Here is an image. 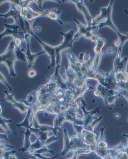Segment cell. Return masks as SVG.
<instances>
[{"mask_svg": "<svg viewBox=\"0 0 128 159\" xmlns=\"http://www.w3.org/2000/svg\"><path fill=\"white\" fill-rule=\"evenodd\" d=\"M17 58L15 51L14 41L11 40L5 51L0 56V64H4L8 68L9 75L11 77H16L17 75L15 71V64Z\"/></svg>", "mask_w": 128, "mask_h": 159, "instance_id": "obj_1", "label": "cell"}, {"mask_svg": "<svg viewBox=\"0 0 128 159\" xmlns=\"http://www.w3.org/2000/svg\"><path fill=\"white\" fill-rule=\"evenodd\" d=\"M114 1L112 0L110 2L109 5H108V16L106 20L104 22H102L99 25L98 27L99 28H101L102 27L107 26L110 28L112 30L115 32L118 35L119 38V40L121 42V44L122 45H124L126 42L128 40V34L127 35H123L122 34L120 33L119 31H118L116 26L113 24V21L112 20V7H113V4L114 3Z\"/></svg>", "mask_w": 128, "mask_h": 159, "instance_id": "obj_2", "label": "cell"}, {"mask_svg": "<svg viewBox=\"0 0 128 159\" xmlns=\"http://www.w3.org/2000/svg\"><path fill=\"white\" fill-rule=\"evenodd\" d=\"M6 30L0 34L1 39L4 37L7 36H12V38H20L25 41V35L27 33V31L18 25L13 24L12 25L4 24Z\"/></svg>", "mask_w": 128, "mask_h": 159, "instance_id": "obj_3", "label": "cell"}, {"mask_svg": "<svg viewBox=\"0 0 128 159\" xmlns=\"http://www.w3.org/2000/svg\"><path fill=\"white\" fill-rule=\"evenodd\" d=\"M74 21L78 26V32L74 35L75 41H78L80 38L82 36H84L85 41L87 42L89 40H90L94 36L92 31L97 32L98 31L99 28L98 26H86L81 24L78 20L74 19Z\"/></svg>", "mask_w": 128, "mask_h": 159, "instance_id": "obj_4", "label": "cell"}, {"mask_svg": "<svg viewBox=\"0 0 128 159\" xmlns=\"http://www.w3.org/2000/svg\"><path fill=\"white\" fill-rule=\"evenodd\" d=\"M61 35L64 37V40L60 45L57 46L55 47L56 50V56L61 54L62 52L66 50L68 48H72L73 47V43L75 41L74 35L75 31L74 30H70L68 32L59 33Z\"/></svg>", "mask_w": 128, "mask_h": 159, "instance_id": "obj_5", "label": "cell"}, {"mask_svg": "<svg viewBox=\"0 0 128 159\" xmlns=\"http://www.w3.org/2000/svg\"><path fill=\"white\" fill-rule=\"evenodd\" d=\"M4 2H9L10 4L11 8L10 10H9V12L2 14H0V17H4L5 18L4 22H6L7 20L9 18H12L14 20L15 24H17L18 21H19L20 19L22 17H21V8L20 7L16 5L14 3H13L11 0H7V1H1V5L3 4Z\"/></svg>", "mask_w": 128, "mask_h": 159, "instance_id": "obj_6", "label": "cell"}, {"mask_svg": "<svg viewBox=\"0 0 128 159\" xmlns=\"http://www.w3.org/2000/svg\"><path fill=\"white\" fill-rule=\"evenodd\" d=\"M37 40L38 42L40 43L41 46L42 47L43 50L45 52L46 54H47L50 60H51V63L49 66L47 67L48 69H51L53 67H55L56 65V53L55 48V47H53L52 46L48 45V44H46L45 43L42 41L41 40L38 38L37 36L34 35L33 36Z\"/></svg>", "mask_w": 128, "mask_h": 159, "instance_id": "obj_7", "label": "cell"}, {"mask_svg": "<svg viewBox=\"0 0 128 159\" xmlns=\"http://www.w3.org/2000/svg\"><path fill=\"white\" fill-rule=\"evenodd\" d=\"M80 102L82 104V106H80V108L83 113V119L84 121L83 126L84 128H86L90 124L92 123V122L94 120L98 118V117H95L94 115L96 113H99L100 109H101V106L95 108V109H94L93 110L91 111H87L85 109L86 104L84 100V98L81 99Z\"/></svg>", "mask_w": 128, "mask_h": 159, "instance_id": "obj_8", "label": "cell"}, {"mask_svg": "<svg viewBox=\"0 0 128 159\" xmlns=\"http://www.w3.org/2000/svg\"><path fill=\"white\" fill-rule=\"evenodd\" d=\"M31 36L30 34L27 33L25 35V42H26V46H27V49H26V51L25 52V54H26V59L28 62V67L29 68H31L35 64V61L38 57L42 54H46L44 51L40 52V53H37V54L31 53V50H30Z\"/></svg>", "mask_w": 128, "mask_h": 159, "instance_id": "obj_9", "label": "cell"}, {"mask_svg": "<svg viewBox=\"0 0 128 159\" xmlns=\"http://www.w3.org/2000/svg\"><path fill=\"white\" fill-rule=\"evenodd\" d=\"M80 137L82 139L84 144L87 146H91L92 145L97 146L98 134L95 131H89L84 128L81 132Z\"/></svg>", "mask_w": 128, "mask_h": 159, "instance_id": "obj_10", "label": "cell"}, {"mask_svg": "<svg viewBox=\"0 0 128 159\" xmlns=\"http://www.w3.org/2000/svg\"><path fill=\"white\" fill-rule=\"evenodd\" d=\"M124 45H121L120 47L118 48V52L117 54L114 62V70L115 73L120 71L127 70V64L128 58L126 57H124L123 60L121 59V54L122 51V47Z\"/></svg>", "mask_w": 128, "mask_h": 159, "instance_id": "obj_11", "label": "cell"}, {"mask_svg": "<svg viewBox=\"0 0 128 159\" xmlns=\"http://www.w3.org/2000/svg\"><path fill=\"white\" fill-rule=\"evenodd\" d=\"M61 10L60 9H52V10H46L45 11H42L44 17H47L53 21H56L60 24L63 25V23L59 19V16L61 13Z\"/></svg>", "mask_w": 128, "mask_h": 159, "instance_id": "obj_12", "label": "cell"}, {"mask_svg": "<svg viewBox=\"0 0 128 159\" xmlns=\"http://www.w3.org/2000/svg\"><path fill=\"white\" fill-rule=\"evenodd\" d=\"M43 16L44 15L42 12H36L34 10L33 8L30 6L28 11L25 15L23 19L29 22L32 25V24L36 19Z\"/></svg>", "mask_w": 128, "mask_h": 159, "instance_id": "obj_13", "label": "cell"}, {"mask_svg": "<svg viewBox=\"0 0 128 159\" xmlns=\"http://www.w3.org/2000/svg\"><path fill=\"white\" fill-rule=\"evenodd\" d=\"M100 11H101L100 14L97 16L93 20L91 26H99L100 24L104 22L106 20L108 14V7L107 8H101Z\"/></svg>", "mask_w": 128, "mask_h": 159, "instance_id": "obj_14", "label": "cell"}, {"mask_svg": "<svg viewBox=\"0 0 128 159\" xmlns=\"http://www.w3.org/2000/svg\"><path fill=\"white\" fill-rule=\"evenodd\" d=\"M32 133L30 131L29 129H27L26 131L24 132V144L23 147L19 149V151L21 152V154H23L26 152H28L30 149L31 148V145H32V143L31 142V134Z\"/></svg>", "mask_w": 128, "mask_h": 159, "instance_id": "obj_15", "label": "cell"}, {"mask_svg": "<svg viewBox=\"0 0 128 159\" xmlns=\"http://www.w3.org/2000/svg\"><path fill=\"white\" fill-rule=\"evenodd\" d=\"M64 148L63 150L61 152V155L65 156L70 152H71V147L70 146V138L69 137L67 129H64Z\"/></svg>", "mask_w": 128, "mask_h": 159, "instance_id": "obj_16", "label": "cell"}, {"mask_svg": "<svg viewBox=\"0 0 128 159\" xmlns=\"http://www.w3.org/2000/svg\"><path fill=\"white\" fill-rule=\"evenodd\" d=\"M116 81L117 83L119 84H128V71L127 70L125 71H120L115 73Z\"/></svg>", "mask_w": 128, "mask_h": 159, "instance_id": "obj_17", "label": "cell"}, {"mask_svg": "<svg viewBox=\"0 0 128 159\" xmlns=\"http://www.w3.org/2000/svg\"><path fill=\"white\" fill-rule=\"evenodd\" d=\"M106 44V41L104 39L99 38L96 42L95 47L94 48V52L95 53V55L103 54V49Z\"/></svg>", "mask_w": 128, "mask_h": 159, "instance_id": "obj_18", "label": "cell"}, {"mask_svg": "<svg viewBox=\"0 0 128 159\" xmlns=\"http://www.w3.org/2000/svg\"><path fill=\"white\" fill-rule=\"evenodd\" d=\"M106 127H103L100 128V136L98 139L97 147L100 149H108L109 148V144L105 140V136H104V131H105Z\"/></svg>", "mask_w": 128, "mask_h": 159, "instance_id": "obj_19", "label": "cell"}, {"mask_svg": "<svg viewBox=\"0 0 128 159\" xmlns=\"http://www.w3.org/2000/svg\"><path fill=\"white\" fill-rule=\"evenodd\" d=\"M124 148V142L122 141L120 144L113 148H109L108 149L109 158L115 157L120 152L123 150Z\"/></svg>", "mask_w": 128, "mask_h": 159, "instance_id": "obj_20", "label": "cell"}, {"mask_svg": "<svg viewBox=\"0 0 128 159\" xmlns=\"http://www.w3.org/2000/svg\"><path fill=\"white\" fill-rule=\"evenodd\" d=\"M32 109L31 108L29 107L28 111L26 114V117L25 118L24 121L20 124H18L16 125V126L18 128H21V127H24L27 129H30L32 127L31 125V123L30 122V116L32 115Z\"/></svg>", "mask_w": 128, "mask_h": 159, "instance_id": "obj_21", "label": "cell"}, {"mask_svg": "<svg viewBox=\"0 0 128 159\" xmlns=\"http://www.w3.org/2000/svg\"><path fill=\"white\" fill-rule=\"evenodd\" d=\"M81 13L83 14L84 15L86 23L87 24V26L91 27V24H92L93 20L92 19V17L90 13L89 12L87 7L85 6L84 4L82 6Z\"/></svg>", "mask_w": 128, "mask_h": 159, "instance_id": "obj_22", "label": "cell"}, {"mask_svg": "<svg viewBox=\"0 0 128 159\" xmlns=\"http://www.w3.org/2000/svg\"><path fill=\"white\" fill-rule=\"evenodd\" d=\"M13 106L14 108L17 109L22 114H26L28 111V107L23 103H22L20 101L19 102L16 101L13 104Z\"/></svg>", "mask_w": 128, "mask_h": 159, "instance_id": "obj_23", "label": "cell"}, {"mask_svg": "<svg viewBox=\"0 0 128 159\" xmlns=\"http://www.w3.org/2000/svg\"><path fill=\"white\" fill-rule=\"evenodd\" d=\"M16 56L17 60L20 61L22 62H26L27 61L26 54L24 52L23 48H17L15 47Z\"/></svg>", "mask_w": 128, "mask_h": 159, "instance_id": "obj_24", "label": "cell"}, {"mask_svg": "<svg viewBox=\"0 0 128 159\" xmlns=\"http://www.w3.org/2000/svg\"><path fill=\"white\" fill-rule=\"evenodd\" d=\"M1 119V122H0V126L3 129L4 131H5L7 134L10 133V129L8 127V124L12 123H13V121L11 119H6L5 118L2 117V116H0Z\"/></svg>", "mask_w": 128, "mask_h": 159, "instance_id": "obj_25", "label": "cell"}, {"mask_svg": "<svg viewBox=\"0 0 128 159\" xmlns=\"http://www.w3.org/2000/svg\"><path fill=\"white\" fill-rule=\"evenodd\" d=\"M108 149H100L97 147L94 153L101 159H109Z\"/></svg>", "mask_w": 128, "mask_h": 159, "instance_id": "obj_26", "label": "cell"}, {"mask_svg": "<svg viewBox=\"0 0 128 159\" xmlns=\"http://www.w3.org/2000/svg\"><path fill=\"white\" fill-rule=\"evenodd\" d=\"M102 118L103 115L101 116H100L99 117H98L97 118H96V119L94 120L92 122V123L90 124L89 125H88L87 127H86V128H86L87 130H89V131L95 132L96 127H97L98 124H99L100 121L102 119Z\"/></svg>", "mask_w": 128, "mask_h": 159, "instance_id": "obj_27", "label": "cell"}, {"mask_svg": "<svg viewBox=\"0 0 128 159\" xmlns=\"http://www.w3.org/2000/svg\"><path fill=\"white\" fill-rule=\"evenodd\" d=\"M3 92L6 94V98L4 100H2L1 102H10L13 104L16 101L14 98V94L13 93L12 94H9L7 91H4Z\"/></svg>", "mask_w": 128, "mask_h": 159, "instance_id": "obj_28", "label": "cell"}, {"mask_svg": "<svg viewBox=\"0 0 128 159\" xmlns=\"http://www.w3.org/2000/svg\"><path fill=\"white\" fill-rule=\"evenodd\" d=\"M54 130L52 132L54 134V136H56L58 131H61V128L59 124V120H58V117L57 116H56V117L54 119Z\"/></svg>", "mask_w": 128, "mask_h": 159, "instance_id": "obj_29", "label": "cell"}, {"mask_svg": "<svg viewBox=\"0 0 128 159\" xmlns=\"http://www.w3.org/2000/svg\"><path fill=\"white\" fill-rule=\"evenodd\" d=\"M58 139H59V137H57V136H51L50 137L48 138L46 141L45 142L43 143V147H47L48 145H50V144H52V143L54 142L57 141Z\"/></svg>", "mask_w": 128, "mask_h": 159, "instance_id": "obj_30", "label": "cell"}, {"mask_svg": "<svg viewBox=\"0 0 128 159\" xmlns=\"http://www.w3.org/2000/svg\"><path fill=\"white\" fill-rule=\"evenodd\" d=\"M39 129L42 132L49 133L50 132H53L54 131V127H52L47 125H41Z\"/></svg>", "mask_w": 128, "mask_h": 159, "instance_id": "obj_31", "label": "cell"}, {"mask_svg": "<svg viewBox=\"0 0 128 159\" xmlns=\"http://www.w3.org/2000/svg\"><path fill=\"white\" fill-rule=\"evenodd\" d=\"M43 147H43V143L38 138H37V141L35 142L32 143L31 147V148L35 149L36 150L41 149Z\"/></svg>", "mask_w": 128, "mask_h": 159, "instance_id": "obj_32", "label": "cell"}, {"mask_svg": "<svg viewBox=\"0 0 128 159\" xmlns=\"http://www.w3.org/2000/svg\"><path fill=\"white\" fill-rule=\"evenodd\" d=\"M44 153H51L54 154V151L48 149L47 147L42 148L41 149L37 150L35 151V154H42Z\"/></svg>", "mask_w": 128, "mask_h": 159, "instance_id": "obj_33", "label": "cell"}, {"mask_svg": "<svg viewBox=\"0 0 128 159\" xmlns=\"http://www.w3.org/2000/svg\"><path fill=\"white\" fill-rule=\"evenodd\" d=\"M48 132H42L41 131L40 133V135L39 136L38 138L39 140L42 143L45 142L46 141L49 137H48Z\"/></svg>", "mask_w": 128, "mask_h": 159, "instance_id": "obj_34", "label": "cell"}, {"mask_svg": "<svg viewBox=\"0 0 128 159\" xmlns=\"http://www.w3.org/2000/svg\"><path fill=\"white\" fill-rule=\"evenodd\" d=\"M0 81H1V82L4 84V85H6L8 88L9 90L11 92L12 91V88L9 85V84L8 83L5 77V76L3 75V74L2 73H0Z\"/></svg>", "mask_w": 128, "mask_h": 159, "instance_id": "obj_35", "label": "cell"}, {"mask_svg": "<svg viewBox=\"0 0 128 159\" xmlns=\"http://www.w3.org/2000/svg\"><path fill=\"white\" fill-rule=\"evenodd\" d=\"M34 156L40 159H55V158H57L58 157L60 156L61 155V154H59L55 156L54 157H46L43 156L42 154H34Z\"/></svg>", "mask_w": 128, "mask_h": 159, "instance_id": "obj_36", "label": "cell"}, {"mask_svg": "<svg viewBox=\"0 0 128 159\" xmlns=\"http://www.w3.org/2000/svg\"><path fill=\"white\" fill-rule=\"evenodd\" d=\"M29 129L30 130V131H31V132H32V133L35 134L37 137H38L41 132L39 129L35 128L32 127L31 128H30V129Z\"/></svg>", "mask_w": 128, "mask_h": 159, "instance_id": "obj_37", "label": "cell"}, {"mask_svg": "<svg viewBox=\"0 0 128 159\" xmlns=\"http://www.w3.org/2000/svg\"><path fill=\"white\" fill-rule=\"evenodd\" d=\"M36 75H37V71L34 69L30 70L28 73V77L31 78L35 77L36 76Z\"/></svg>", "mask_w": 128, "mask_h": 159, "instance_id": "obj_38", "label": "cell"}, {"mask_svg": "<svg viewBox=\"0 0 128 159\" xmlns=\"http://www.w3.org/2000/svg\"><path fill=\"white\" fill-rule=\"evenodd\" d=\"M106 53L109 56H112L115 53V50L112 48L109 47L106 49Z\"/></svg>", "mask_w": 128, "mask_h": 159, "instance_id": "obj_39", "label": "cell"}, {"mask_svg": "<svg viewBox=\"0 0 128 159\" xmlns=\"http://www.w3.org/2000/svg\"><path fill=\"white\" fill-rule=\"evenodd\" d=\"M12 148L13 149L14 148V147L12 146L11 145H9V144H3L2 142H1V149H2V150H5L6 148Z\"/></svg>", "mask_w": 128, "mask_h": 159, "instance_id": "obj_40", "label": "cell"}, {"mask_svg": "<svg viewBox=\"0 0 128 159\" xmlns=\"http://www.w3.org/2000/svg\"><path fill=\"white\" fill-rule=\"evenodd\" d=\"M0 139H1V141H2V140H5L6 141H9V139L7 137V135L6 134H0Z\"/></svg>", "mask_w": 128, "mask_h": 159, "instance_id": "obj_41", "label": "cell"}, {"mask_svg": "<svg viewBox=\"0 0 128 159\" xmlns=\"http://www.w3.org/2000/svg\"><path fill=\"white\" fill-rule=\"evenodd\" d=\"M123 137H125L127 138V140H128V143H127V146L124 147L123 150L126 153H127L128 155V135L125 134H123Z\"/></svg>", "mask_w": 128, "mask_h": 159, "instance_id": "obj_42", "label": "cell"}, {"mask_svg": "<svg viewBox=\"0 0 128 159\" xmlns=\"http://www.w3.org/2000/svg\"><path fill=\"white\" fill-rule=\"evenodd\" d=\"M80 155V153H79L78 151H76L74 152V155H73V156L72 157L67 159H78L79 156Z\"/></svg>", "mask_w": 128, "mask_h": 159, "instance_id": "obj_43", "label": "cell"}, {"mask_svg": "<svg viewBox=\"0 0 128 159\" xmlns=\"http://www.w3.org/2000/svg\"><path fill=\"white\" fill-rule=\"evenodd\" d=\"M45 1H33V3L35 2V3H37L39 7L40 8H42L43 3Z\"/></svg>", "mask_w": 128, "mask_h": 159, "instance_id": "obj_44", "label": "cell"}, {"mask_svg": "<svg viewBox=\"0 0 128 159\" xmlns=\"http://www.w3.org/2000/svg\"><path fill=\"white\" fill-rule=\"evenodd\" d=\"M121 45V42L119 40H117V41H115L114 42V45L116 47H117L119 48L120 47Z\"/></svg>", "mask_w": 128, "mask_h": 159, "instance_id": "obj_45", "label": "cell"}, {"mask_svg": "<svg viewBox=\"0 0 128 159\" xmlns=\"http://www.w3.org/2000/svg\"><path fill=\"white\" fill-rule=\"evenodd\" d=\"M94 95L96 98H100V93L99 91H98L97 90H95V91L93 93Z\"/></svg>", "mask_w": 128, "mask_h": 159, "instance_id": "obj_46", "label": "cell"}, {"mask_svg": "<svg viewBox=\"0 0 128 159\" xmlns=\"http://www.w3.org/2000/svg\"><path fill=\"white\" fill-rule=\"evenodd\" d=\"M35 30H36V31L37 32H39L40 31H41V28H40V27H36V29H35Z\"/></svg>", "mask_w": 128, "mask_h": 159, "instance_id": "obj_47", "label": "cell"}, {"mask_svg": "<svg viewBox=\"0 0 128 159\" xmlns=\"http://www.w3.org/2000/svg\"><path fill=\"white\" fill-rule=\"evenodd\" d=\"M2 113H3V108H2V105H1V116L2 115Z\"/></svg>", "mask_w": 128, "mask_h": 159, "instance_id": "obj_48", "label": "cell"}, {"mask_svg": "<svg viewBox=\"0 0 128 159\" xmlns=\"http://www.w3.org/2000/svg\"><path fill=\"white\" fill-rule=\"evenodd\" d=\"M115 116L116 118H117V119H118V118H119L120 116L119 115L117 114H115Z\"/></svg>", "mask_w": 128, "mask_h": 159, "instance_id": "obj_49", "label": "cell"}, {"mask_svg": "<svg viewBox=\"0 0 128 159\" xmlns=\"http://www.w3.org/2000/svg\"></svg>", "mask_w": 128, "mask_h": 159, "instance_id": "obj_50", "label": "cell"}]
</instances>
